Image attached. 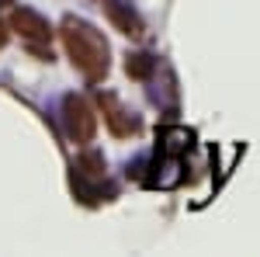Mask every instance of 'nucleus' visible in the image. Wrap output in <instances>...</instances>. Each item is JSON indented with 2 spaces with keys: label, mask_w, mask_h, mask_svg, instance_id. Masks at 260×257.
<instances>
[{
  "label": "nucleus",
  "mask_w": 260,
  "mask_h": 257,
  "mask_svg": "<svg viewBox=\"0 0 260 257\" xmlns=\"http://www.w3.org/2000/svg\"><path fill=\"white\" fill-rule=\"evenodd\" d=\"M4 4H11V0H0V7H4Z\"/></svg>",
  "instance_id": "nucleus-10"
},
{
  "label": "nucleus",
  "mask_w": 260,
  "mask_h": 257,
  "mask_svg": "<svg viewBox=\"0 0 260 257\" xmlns=\"http://www.w3.org/2000/svg\"><path fill=\"white\" fill-rule=\"evenodd\" d=\"M62 129H66V136L73 139L77 146H87L90 139H94V129H98V122H94V111H90V104L77 94H70V98L62 101Z\"/></svg>",
  "instance_id": "nucleus-3"
},
{
  "label": "nucleus",
  "mask_w": 260,
  "mask_h": 257,
  "mask_svg": "<svg viewBox=\"0 0 260 257\" xmlns=\"http://www.w3.org/2000/svg\"><path fill=\"white\" fill-rule=\"evenodd\" d=\"M73 191H77V198L87 202V205L115 195V188L104 181V157H101L98 150H87V153L73 163Z\"/></svg>",
  "instance_id": "nucleus-2"
},
{
  "label": "nucleus",
  "mask_w": 260,
  "mask_h": 257,
  "mask_svg": "<svg viewBox=\"0 0 260 257\" xmlns=\"http://www.w3.org/2000/svg\"><path fill=\"white\" fill-rule=\"evenodd\" d=\"M62 39H66V49H70V56H73V66H77L90 83H98V80L108 73V42L101 39V32H94L87 21L66 18Z\"/></svg>",
  "instance_id": "nucleus-1"
},
{
  "label": "nucleus",
  "mask_w": 260,
  "mask_h": 257,
  "mask_svg": "<svg viewBox=\"0 0 260 257\" xmlns=\"http://www.w3.org/2000/svg\"><path fill=\"white\" fill-rule=\"evenodd\" d=\"M104 11H108L111 24L118 28L121 35H132V39L142 35V18L132 4H125V0H104Z\"/></svg>",
  "instance_id": "nucleus-6"
},
{
  "label": "nucleus",
  "mask_w": 260,
  "mask_h": 257,
  "mask_svg": "<svg viewBox=\"0 0 260 257\" xmlns=\"http://www.w3.org/2000/svg\"><path fill=\"white\" fill-rule=\"evenodd\" d=\"M191 142H194V136H191L187 129H163V136H160V157L163 160H174V157H180V153H187V150H191Z\"/></svg>",
  "instance_id": "nucleus-7"
},
{
  "label": "nucleus",
  "mask_w": 260,
  "mask_h": 257,
  "mask_svg": "<svg viewBox=\"0 0 260 257\" xmlns=\"http://www.w3.org/2000/svg\"><path fill=\"white\" fill-rule=\"evenodd\" d=\"M11 24L21 32V39H28L31 45H39V42H49L52 35V28H49V21L42 18L39 11H31V7H18L14 14H11Z\"/></svg>",
  "instance_id": "nucleus-5"
},
{
  "label": "nucleus",
  "mask_w": 260,
  "mask_h": 257,
  "mask_svg": "<svg viewBox=\"0 0 260 257\" xmlns=\"http://www.w3.org/2000/svg\"><path fill=\"white\" fill-rule=\"evenodd\" d=\"M156 66H160V63L153 60L149 52H128V60H125L128 77H136V80H149L153 73H156Z\"/></svg>",
  "instance_id": "nucleus-8"
},
{
  "label": "nucleus",
  "mask_w": 260,
  "mask_h": 257,
  "mask_svg": "<svg viewBox=\"0 0 260 257\" xmlns=\"http://www.w3.org/2000/svg\"><path fill=\"white\" fill-rule=\"evenodd\" d=\"M101 108H104V122L111 125L115 136L125 139V136H136V132H139V119H136L115 94H101Z\"/></svg>",
  "instance_id": "nucleus-4"
},
{
  "label": "nucleus",
  "mask_w": 260,
  "mask_h": 257,
  "mask_svg": "<svg viewBox=\"0 0 260 257\" xmlns=\"http://www.w3.org/2000/svg\"><path fill=\"white\" fill-rule=\"evenodd\" d=\"M4 42H7V32H4V28H0V45H4Z\"/></svg>",
  "instance_id": "nucleus-9"
}]
</instances>
